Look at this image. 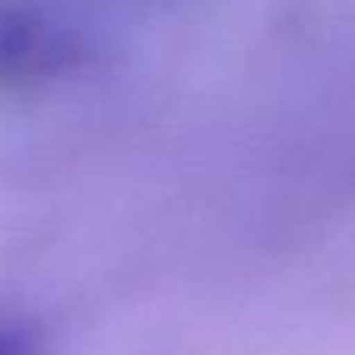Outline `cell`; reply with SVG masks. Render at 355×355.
<instances>
[{
    "instance_id": "cell-1",
    "label": "cell",
    "mask_w": 355,
    "mask_h": 355,
    "mask_svg": "<svg viewBox=\"0 0 355 355\" xmlns=\"http://www.w3.org/2000/svg\"><path fill=\"white\" fill-rule=\"evenodd\" d=\"M85 35L62 0H0V87L25 91L78 66Z\"/></svg>"
}]
</instances>
